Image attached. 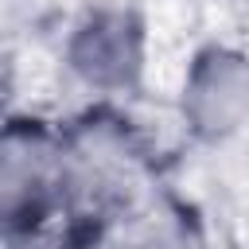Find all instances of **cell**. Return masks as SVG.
Instances as JSON below:
<instances>
[{
	"label": "cell",
	"instance_id": "2",
	"mask_svg": "<svg viewBox=\"0 0 249 249\" xmlns=\"http://www.w3.org/2000/svg\"><path fill=\"white\" fill-rule=\"evenodd\" d=\"M66 62L89 89H132L144 74V23L121 8L89 12L70 35Z\"/></svg>",
	"mask_w": 249,
	"mask_h": 249
},
{
	"label": "cell",
	"instance_id": "3",
	"mask_svg": "<svg viewBox=\"0 0 249 249\" xmlns=\"http://www.w3.org/2000/svg\"><path fill=\"white\" fill-rule=\"evenodd\" d=\"M249 109L245 58L230 47H206L183 82V121L198 140L222 144L241 132Z\"/></svg>",
	"mask_w": 249,
	"mask_h": 249
},
{
	"label": "cell",
	"instance_id": "1",
	"mask_svg": "<svg viewBox=\"0 0 249 249\" xmlns=\"http://www.w3.org/2000/svg\"><path fill=\"white\" fill-rule=\"evenodd\" d=\"M66 206L62 132L35 117L0 128V230L12 241L35 237Z\"/></svg>",
	"mask_w": 249,
	"mask_h": 249
},
{
	"label": "cell",
	"instance_id": "4",
	"mask_svg": "<svg viewBox=\"0 0 249 249\" xmlns=\"http://www.w3.org/2000/svg\"><path fill=\"white\" fill-rule=\"evenodd\" d=\"M109 249H206L198 218L171 198L132 206Z\"/></svg>",
	"mask_w": 249,
	"mask_h": 249
}]
</instances>
